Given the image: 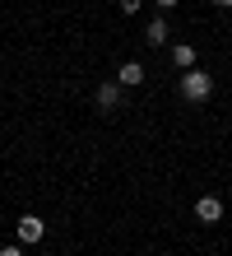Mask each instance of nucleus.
I'll return each mask as SVG.
<instances>
[{"instance_id": "4", "label": "nucleus", "mask_w": 232, "mask_h": 256, "mask_svg": "<svg viewBox=\"0 0 232 256\" xmlns=\"http://www.w3.org/2000/svg\"><path fill=\"white\" fill-rule=\"evenodd\" d=\"M195 219L200 224H219L223 219V200H219V196H200V200H195Z\"/></svg>"}, {"instance_id": "7", "label": "nucleus", "mask_w": 232, "mask_h": 256, "mask_svg": "<svg viewBox=\"0 0 232 256\" xmlns=\"http://www.w3.org/2000/svg\"><path fill=\"white\" fill-rule=\"evenodd\" d=\"M172 61H177L181 70H191V66H195V47H191V42H177V47H172Z\"/></svg>"}, {"instance_id": "9", "label": "nucleus", "mask_w": 232, "mask_h": 256, "mask_svg": "<svg viewBox=\"0 0 232 256\" xmlns=\"http://www.w3.org/2000/svg\"><path fill=\"white\" fill-rule=\"evenodd\" d=\"M0 256H23V252L19 247H0Z\"/></svg>"}, {"instance_id": "1", "label": "nucleus", "mask_w": 232, "mask_h": 256, "mask_svg": "<svg viewBox=\"0 0 232 256\" xmlns=\"http://www.w3.org/2000/svg\"><path fill=\"white\" fill-rule=\"evenodd\" d=\"M181 98L186 102H209L214 98V74H205L200 66H191L181 74Z\"/></svg>"}, {"instance_id": "3", "label": "nucleus", "mask_w": 232, "mask_h": 256, "mask_svg": "<svg viewBox=\"0 0 232 256\" xmlns=\"http://www.w3.org/2000/svg\"><path fill=\"white\" fill-rule=\"evenodd\" d=\"M121 88H126L121 80H107V84H98V98H93V102H98V112H116V108H121Z\"/></svg>"}, {"instance_id": "2", "label": "nucleus", "mask_w": 232, "mask_h": 256, "mask_svg": "<svg viewBox=\"0 0 232 256\" xmlns=\"http://www.w3.org/2000/svg\"><path fill=\"white\" fill-rule=\"evenodd\" d=\"M14 233H19V242H42V238H46V224H42V214H19Z\"/></svg>"}, {"instance_id": "6", "label": "nucleus", "mask_w": 232, "mask_h": 256, "mask_svg": "<svg viewBox=\"0 0 232 256\" xmlns=\"http://www.w3.org/2000/svg\"><path fill=\"white\" fill-rule=\"evenodd\" d=\"M116 80L126 84V88H135V84H144V66H139V61H126V66H121V74H116Z\"/></svg>"}, {"instance_id": "8", "label": "nucleus", "mask_w": 232, "mask_h": 256, "mask_svg": "<svg viewBox=\"0 0 232 256\" xmlns=\"http://www.w3.org/2000/svg\"><path fill=\"white\" fill-rule=\"evenodd\" d=\"M139 5L144 0H121V14H139Z\"/></svg>"}, {"instance_id": "11", "label": "nucleus", "mask_w": 232, "mask_h": 256, "mask_svg": "<svg viewBox=\"0 0 232 256\" xmlns=\"http://www.w3.org/2000/svg\"><path fill=\"white\" fill-rule=\"evenodd\" d=\"M214 5H219V10H232V0H214Z\"/></svg>"}, {"instance_id": "5", "label": "nucleus", "mask_w": 232, "mask_h": 256, "mask_svg": "<svg viewBox=\"0 0 232 256\" xmlns=\"http://www.w3.org/2000/svg\"><path fill=\"white\" fill-rule=\"evenodd\" d=\"M167 38H172V33H167V19H163V14H158V19H149V28H144V42H149V47H163Z\"/></svg>"}, {"instance_id": "10", "label": "nucleus", "mask_w": 232, "mask_h": 256, "mask_svg": "<svg viewBox=\"0 0 232 256\" xmlns=\"http://www.w3.org/2000/svg\"><path fill=\"white\" fill-rule=\"evenodd\" d=\"M172 5H177V0H158V10H172Z\"/></svg>"}]
</instances>
